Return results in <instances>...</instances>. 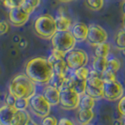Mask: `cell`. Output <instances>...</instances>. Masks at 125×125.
<instances>
[{
    "label": "cell",
    "mask_w": 125,
    "mask_h": 125,
    "mask_svg": "<svg viewBox=\"0 0 125 125\" xmlns=\"http://www.w3.org/2000/svg\"><path fill=\"white\" fill-rule=\"evenodd\" d=\"M66 78H67V76H61V75H57L54 73V75H53L52 78H51L49 84L52 85V86H54L55 88H58V89L60 90L61 88L65 87Z\"/></svg>",
    "instance_id": "25"
},
{
    "label": "cell",
    "mask_w": 125,
    "mask_h": 125,
    "mask_svg": "<svg viewBox=\"0 0 125 125\" xmlns=\"http://www.w3.org/2000/svg\"><path fill=\"white\" fill-rule=\"evenodd\" d=\"M9 92L17 98H25L29 100L37 93V84L25 73H20L14 76L10 81Z\"/></svg>",
    "instance_id": "2"
},
{
    "label": "cell",
    "mask_w": 125,
    "mask_h": 125,
    "mask_svg": "<svg viewBox=\"0 0 125 125\" xmlns=\"http://www.w3.org/2000/svg\"><path fill=\"white\" fill-rule=\"evenodd\" d=\"M25 0H5V2L3 3V6L8 10L13 9L15 7H21Z\"/></svg>",
    "instance_id": "31"
},
{
    "label": "cell",
    "mask_w": 125,
    "mask_h": 125,
    "mask_svg": "<svg viewBox=\"0 0 125 125\" xmlns=\"http://www.w3.org/2000/svg\"><path fill=\"white\" fill-rule=\"evenodd\" d=\"M65 54L62 53V52H59V51L57 50H55V49H53L52 52H51L50 56L49 57L47 58L48 59V61L52 64L53 62H55L56 60H58V59H64L65 58Z\"/></svg>",
    "instance_id": "30"
},
{
    "label": "cell",
    "mask_w": 125,
    "mask_h": 125,
    "mask_svg": "<svg viewBox=\"0 0 125 125\" xmlns=\"http://www.w3.org/2000/svg\"><path fill=\"white\" fill-rule=\"evenodd\" d=\"M112 125H122V119H114L112 122Z\"/></svg>",
    "instance_id": "39"
},
{
    "label": "cell",
    "mask_w": 125,
    "mask_h": 125,
    "mask_svg": "<svg viewBox=\"0 0 125 125\" xmlns=\"http://www.w3.org/2000/svg\"><path fill=\"white\" fill-rule=\"evenodd\" d=\"M114 43L115 46L119 50H124L125 49V30L121 29L119 30L114 38Z\"/></svg>",
    "instance_id": "22"
},
{
    "label": "cell",
    "mask_w": 125,
    "mask_h": 125,
    "mask_svg": "<svg viewBox=\"0 0 125 125\" xmlns=\"http://www.w3.org/2000/svg\"><path fill=\"white\" fill-rule=\"evenodd\" d=\"M122 51H123V53H124V54H125V49H124V50H122Z\"/></svg>",
    "instance_id": "47"
},
{
    "label": "cell",
    "mask_w": 125,
    "mask_h": 125,
    "mask_svg": "<svg viewBox=\"0 0 125 125\" xmlns=\"http://www.w3.org/2000/svg\"><path fill=\"white\" fill-rule=\"evenodd\" d=\"M41 4V0H25V3L22 5V8L25 10V12L31 15L34 10L37 9Z\"/></svg>",
    "instance_id": "23"
},
{
    "label": "cell",
    "mask_w": 125,
    "mask_h": 125,
    "mask_svg": "<svg viewBox=\"0 0 125 125\" xmlns=\"http://www.w3.org/2000/svg\"><path fill=\"white\" fill-rule=\"evenodd\" d=\"M65 61L71 71H74L81 67L87 66L88 63V55L82 49H73L65 56Z\"/></svg>",
    "instance_id": "8"
},
{
    "label": "cell",
    "mask_w": 125,
    "mask_h": 125,
    "mask_svg": "<svg viewBox=\"0 0 125 125\" xmlns=\"http://www.w3.org/2000/svg\"><path fill=\"white\" fill-rule=\"evenodd\" d=\"M25 73L37 85H47L54 75L53 67L47 58L33 57L26 63Z\"/></svg>",
    "instance_id": "1"
},
{
    "label": "cell",
    "mask_w": 125,
    "mask_h": 125,
    "mask_svg": "<svg viewBox=\"0 0 125 125\" xmlns=\"http://www.w3.org/2000/svg\"><path fill=\"white\" fill-rule=\"evenodd\" d=\"M122 125H125V117H123L122 119Z\"/></svg>",
    "instance_id": "44"
},
{
    "label": "cell",
    "mask_w": 125,
    "mask_h": 125,
    "mask_svg": "<svg viewBox=\"0 0 125 125\" xmlns=\"http://www.w3.org/2000/svg\"><path fill=\"white\" fill-rule=\"evenodd\" d=\"M42 94H43L44 98L48 101V103L52 106L59 104L60 90L58 88H55L54 86H52L50 84H47L42 88Z\"/></svg>",
    "instance_id": "12"
},
{
    "label": "cell",
    "mask_w": 125,
    "mask_h": 125,
    "mask_svg": "<svg viewBox=\"0 0 125 125\" xmlns=\"http://www.w3.org/2000/svg\"><path fill=\"white\" fill-rule=\"evenodd\" d=\"M104 80L101 78V74L96 71H90L88 78L87 79V88L85 94L89 95L95 100L104 98Z\"/></svg>",
    "instance_id": "5"
},
{
    "label": "cell",
    "mask_w": 125,
    "mask_h": 125,
    "mask_svg": "<svg viewBox=\"0 0 125 125\" xmlns=\"http://www.w3.org/2000/svg\"><path fill=\"white\" fill-rule=\"evenodd\" d=\"M53 49L62 52L65 55L70 51L74 49L76 45V40L73 36L71 30L68 31H56V33L51 39Z\"/></svg>",
    "instance_id": "4"
},
{
    "label": "cell",
    "mask_w": 125,
    "mask_h": 125,
    "mask_svg": "<svg viewBox=\"0 0 125 125\" xmlns=\"http://www.w3.org/2000/svg\"><path fill=\"white\" fill-rule=\"evenodd\" d=\"M5 2V0H0V4H2L3 5V3Z\"/></svg>",
    "instance_id": "45"
},
{
    "label": "cell",
    "mask_w": 125,
    "mask_h": 125,
    "mask_svg": "<svg viewBox=\"0 0 125 125\" xmlns=\"http://www.w3.org/2000/svg\"><path fill=\"white\" fill-rule=\"evenodd\" d=\"M10 25L5 20H0V36H3L9 32Z\"/></svg>",
    "instance_id": "34"
},
{
    "label": "cell",
    "mask_w": 125,
    "mask_h": 125,
    "mask_svg": "<svg viewBox=\"0 0 125 125\" xmlns=\"http://www.w3.org/2000/svg\"><path fill=\"white\" fill-rule=\"evenodd\" d=\"M16 112L14 107H10L7 104H4L0 107V124L10 125L12 121L13 116Z\"/></svg>",
    "instance_id": "14"
},
{
    "label": "cell",
    "mask_w": 125,
    "mask_h": 125,
    "mask_svg": "<svg viewBox=\"0 0 125 125\" xmlns=\"http://www.w3.org/2000/svg\"><path fill=\"white\" fill-rule=\"evenodd\" d=\"M18 45L21 49H25V47L27 46V41L25 40V38H21L18 42Z\"/></svg>",
    "instance_id": "38"
},
{
    "label": "cell",
    "mask_w": 125,
    "mask_h": 125,
    "mask_svg": "<svg viewBox=\"0 0 125 125\" xmlns=\"http://www.w3.org/2000/svg\"><path fill=\"white\" fill-rule=\"evenodd\" d=\"M16 98H17V97H15L14 95H12L11 93L9 92V94L7 95V97H6L5 104H7V105H9V106H10V107H14V104H15Z\"/></svg>",
    "instance_id": "36"
},
{
    "label": "cell",
    "mask_w": 125,
    "mask_h": 125,
    "mask_svg": "<svg viewBox=\"0 0 125 125\" xmlns=\"http://www.w3.org/2000/svg\"><path fill=\"white\" fill-rule=\"evenodd\" d=\"M81 95L74 89L70 88H63L60 89L59 105L64 110H74L79 108Z\"/></svg>",
    "instance_id": "7"
},
{
    "label": "cell",
    "mask_w": 125,
    "mask_h": 125,
    "mask_svg": "<svg viewBox=\"0 0 125 125\" xmlns=\"http://www.w3.org/2000/svg\"><path fill=\"white\" fill-rule=\"evenodd\" d=\"M108 34L104 27L97 24H90L88 25V33L87 42L92 46H96L103 42H106Z\"/></svg>",
    "instance_id": "10"
},
{
    "label": "cell",
    "mask_w": 125,
    "mask_h": 125,
    "mask_svg": "<svg viewBox=\"0 0 125 125\" xmlns=\"http://www.w3.org/2000/svg\"><path fill=\"white\" fill-rule=\"evenodd\" d=\"M121 10H122L123 15H125V0L122 2V4H121Z\"/></svg>",
    "instance_id": "40"
},
{
    "label": "cell",
    "mask_w": 125,
    "mask_h": 125,
    "mask_svg": "<svg viewBox=\"0 0 125 125\" xmlns=\"http://www.w3.org/2000/svg\"><path fill=\"white\" fill-rule=\"evenodd\" d=\"M57 125H75V123L72 119H68V118H61L58 120Z\"/></svg>",
    "instance_id": "37"
},
{
    "label": "cell",
    "mask_w": 125,
    "mask_h": 125,
    "mask_svg": "<svg viewBox=\"0 0 125 125\" xmlns=\"http://www.w3.org/2000/svg\"><path fill=\"white\" fill-rule=\"evenodd\" d=\"M29 107V100L25 98H16L14 108L16 110H27Z\"/></svg>",
    "instance_id": "29"
},
{
    "label": "cell",
    "mask_w": 125,
    "mask_h": 125,
    "mask_svg": "<svg viewBox=\"0 0 125 125\" xmlns=\"http://www.w3.org/2000/svg\"><path fill=\"white\" fill-rule=\"evenodd\" d=\"M29 17L30 14L25 12L22 6L15 7L13 9L9 10V21L13 26H23L29 20Z\"/></svg>",
    "instance_id": "11"
},
{
    "label": "cell",
    "mask_w": 125,
    "mask_h": 125,
    "mask_svg": "<svg viewBox=\"0 0 125 125\" xmlns=\"http://www.w3.org/2000/svg\"><path fill=\"white\" fill-rule=\"evenodd\" d=\"M33 27L38 36L45 40H51L57 31L55 17L47 13L38 16L34 21Z\"/></svg>",
    "instance_id": "3"
},
{
    "label": "cell",
    "mask_w": 125,
    "mask_h": 125,
    "mask_svg": "<svg viewBox=\"0 0 125 125\" xmlns=\"http://www.w3.org/2000/svg\"><path fill=\"white\" fill-rule=\"evenodd\" d=\"M58 1H60V2H62V3H69V2L73 1V0H58Z\"/></svg>",
    "instance_id": "42"
},
{
    "label": "cell",
    "mask_w": 125,
    "mask_h": 125,
    "mask_svg": "<svg viewBox=\"0 0 125 125\" xmlns=\"http://www.w3.org/2000/svg\"><path fill=\"white\" fill-rule=\"evenodd\" d=\"M101 78L104 80V82H110L114 81V80H117L116 73H113L112 71H110V70H106L104 73H103L101 74Z\"/></svg>",
    "instance_id": "32"
},
{
    "label": "cell",
    "mask_w": 125,
    "mask_h": 125,
    "mask_svg": "<svg viewBox=\"0 0 125 125\" xmlns=\"http://www.w3.org/2000/svg\"><path fill=\"white\" fill-rule=\"evenodd\" d=\"M27 125H39V124H38L37 122H35L34 120H32V119H31V120H30V122H29Z\"/></svg>",
    "instance_id": "41"
},
{
    "label": "cell",
    "mask_w": 125,
    "mask_h": 125,
    "mask_svg": "<svg viewBox=\"0 0 125 125\" xmlns=\"http://www.w3.org/2000/svg\"><path fill=\"white\" fill-rule=\"evenodd\" d=\"M51 105L48 101L44 98L42 93H36L29 99V110L37 118L43 119L49 116L51 112Z\"/></svg>",
    "instance_id": "6"
},
{
    "label": "cell",
    "mask_w": 125,
    "mask_h": 125,
    "mask_svg": "<svg viewBox=\"0 0 125 125\" xmlns=\"http://www.w3.org/2000/svg\"><path fill=\"white\" fill-rule=\"evenodd\" d=\"M71 32L77 42H83L87 41L88 33V25L82 22H77L72 25Z\"/></svg>",
    "instance_id": "13"
},
{
    "label": "cell",
    "mask_w": 125,
    "mask_h": 125,
    "mask_svg": "<svg viewBox=\"0 0 125 125\" xmlns=\"http://www.w3.org/2000/svg\"><path fill=\"white\" fill-rule=\"evenodd\" d=\"M55 20L57 31H68L73 25L71 18L66 14H56Z\"/></svg>",
    "instance_id": "17"
},
{
    "label": "cell",
    "mask_w": 125,
    "mask_h": 125,
    "mask_svg": "<svg viewBox=\"0 0 125 125\" xmlns=\"http://www.w3.org/2000/svg\"><path fill=\"white\" fill-rule=\"evenodd\" d=\"M96 104V100L90 97L89 95L87 94H83L81 95V99H80V103H79V108L82 109H93Z\"/></svg>",
    "instance_id": "21"
},
{
    "label": "cell",
    "mask_w": 125,
    "mask_h": 125,
    "mask_svg": "<svg viewBox=\"0 0 125 125\" xmlns=\"http://www.w3.org/2000/svg\"><path fill=\"white\" fill-rule=\"evenodd\" d=\"M85 4L89 10L93 11H99L104 5V0H85Z\"/></svg>",
    "instance_id": "26"
},
{
    "label": "cell",
    "mask_w": 125,
    "mask_h": 125,
    "mask_svg": "<svg viewBox=\"0 0 125 125\" xmlns=\"http://www.w3.org/2000/svg\"><path fill=\"white\" fill-rule=\"evenodd\" d=\"M92 70L102 74L107 70V57H96L94 56L92 61Z\"/></svg>",
    "instance_id": "19"
},
{
    "label": "cell",
    "mask_w": 125,
    "mask_h": 125,
    "mask_svg": "<svg viewBox=\"0 0 125 125\" xmlns=\"http://www.w3.org/2000/svg\"><path fill=\"white\" fill-rule=\"evenodd\" d=\"M118 110H119V114L122 117H125V95H123L119 100V103H118Z\"/></svg>",
    "instance_id": "35"
},
{
    "label": "cell",
    "mask_w": 125,
    "mask_h": 125,
    "mask_svg": "<svg viewBox=\"0 0 125 125\" xmlns=\"http://www.w3.org/2000/svg\"><path fill=\"white\" fill-rule=\"evenodd\" d=\"M73 74L74 75L77 79H80V80H87L88 78V75H89V72L90 70L88 69L87 66L85 67H81L79 69H76L74 71H73Z\"/></svg>",
    "instance_id": "27"
},
{
    "label": "cell",
    "mask_w": 125,
    "mask_h": 125,
    "mask_svg": "<svg viewBox=\"0 0 125 125\" xmlns=\"http://www.w3.org/2000/svg\"><path fill=\"white\" fill-rule=\"evenodd\" d=\"M58 124V119L54 116H47L43 119H42L41 125H57Z\"/></svg>",
    "instance_id": "33"
},
{
    "label": "cell",
    "mask_w": 125,
    "mask_h": 125,
    "mask_svg": "<svg viewBox=\"0 0 125 125\" xmlns=\"http://www.w3.org/2000/svg\"><path fill=\"white\" fill-rule=\"evenodd\" d=\"M110 53V44L108 42H103L94 46V56L96 57H107Z\"/></svg>",
    "instance_id": "20"
},
{
    "label": "cell",
    "mask_w": 125,
    "mask_h": 125,
    "mask_svg": "<svg viewBox=\"0 0 125 125\" xmlns=\"http://www.w3.org/2000/svg\"><path fill=\"white\" fill-rule=\"evenodd\" d=\"M94 114L92 109H82L78 108L77 113H76V120L77 123L79 125H86L91 122V120L93 119Z\"/></svg>",
    "instance_id": "15"
},
{
    "label": "cell",
    "mask_w": 125,
    "mask_h": 125,
    "mask_svg": "<svg viewBox=\"0 0 125 125\" xmlns=\"http://www.w3.org/2000/svg\"><path fill=\"white\" fill-rule=\"evenodd\" d=\"M53 72L55 74L61 75V76H68L70 69L65 61V59H58L52 63Z\"/></svg>",
    "instance_id": "18"
},
{
    "label": "cell",
    "mask_w": 125,
    "mask_h": 125,
    "mask_svg": "<svg viewBox=\"0 0 125 125\" xmlns=\"http://www.w3.org/2000/svg\"><path fill=\"white\" fill-rule=\"evenodd\" d=\"M86 88H87V80H80V79H77L75 77V81L73 84V89H74L78 94L83 95L86 92Z\"/></svg>",
    "instance_id": "28"
},
{
    "label": "cell",
    "mask_w": 125,
    "mask_h": 125,
    "mask_svg": "<svg viewBox=\"0 0 125 125\" xmlns=\"http://www.w3.org/2000/svg\"><path fill=\"white\" fill-rule=\"evenodd\" d=\"M120 67H121V62L119 58L115 56H111V57L107 56V70H110L113 73H117L120 69Z\"/></svg>",
    "instance_id": "24"
},
{
    "label": "cell",
    "mask_w": 125,
    "mask_h": 125,
    "mask_svg": "<svg viewBox=\"0 0 125 125\" xmlns=\"http://www.w3.org/2000/svg\"><path fill=\"white\" fill-rule=\"evenodd\" d=\"M0 125H1V124H0Z\"/></svg>",
    "instance_id": "48"
},
{
    "label": "cell",
    "mask_w": 125,
    "mask_h": 125,
    "mask_svg": "<svg viewBox=\"0 0 125 125\" xmlns=\"http://www.w3.org/2000/svg\"><path fill=\"white\" fill-rule=\"evenodd\" d=\"M30 120L31 116L27 110H16L10 125H27Z\"/></svg>",
    "instance_id": "16"
},
{
    "label": "cell",
    "mask_w": 125,
    "mask_h": 125,
    "mask_svg": "<svg viewBox=\"0 0 125 125\" xmlns=\"http://www.w3.org/2000/svg\"><path fill=\"white\" fill-rule=\"evenodd\" d=\"M86 125H93V124H91V123H88V124H86Z\"/></svg>",
    "instance_id": "46"
},
{
    "label": "cell",
    "mask_w": 125,
    "mask_h": 125,
    "mask_svg": "<svg viewBox=\"0 0 125 125\" xmlns=\"http://www.w3.org/2000/svg\"><path fill=\"white\" fill-rule=\"evenodd\" d=\"M122 25H123V28H125V15H123V18H122Z\"/></svg>",
    "instance_id": "43"
},
{
    "label": "cell",
    "mask_w": 125,
    "mask_h": 125,
    "mask_svg": "<svg viewBox=\"0 0 125 125\" xmlns=\"http://www.w3.org/2000/svg\"><path fill=\"white\" fill-rule=\"evenodd\" d=\"M124 95V88L118 80L104 83V98L109 102L119 101Z\"/></svg>",
    "instance_id": "9"
}]
</instances>
